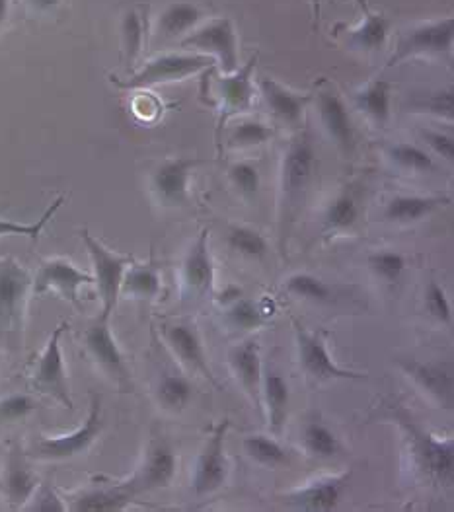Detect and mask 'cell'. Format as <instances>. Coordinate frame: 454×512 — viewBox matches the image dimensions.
Segmentation results:
<instances>
[{
    "label": "cell",
    "mask_w": 454,
    "mask_h": 512,
    "mask_svg": "<svg viewBox=\"0 0 454 512\" xmlns=\"http://www.w3.org/2000/svg\"><path fill=\"white\" fill-rule=\"evenodd\" d=\"M10 18V0H0V28L8 22Z\"/></svg>",
    "instance_id": "obj_52"
},
{
    "label": "cell",
    "mask_w": 454,
    "mask_h": 512,
    "mask_svg": "<svg viewBox=\"0 0 454 512\" xmlns=\"http://www.w3.org/2000/svg\"><path fill=\"white\" fill-rule=\"evenodd\" d=\"M303 444L310 456L320 460L334 458L340 452V440L336 437V433L318 419L308 421L304 425Z\"/></svg>",
    "instance_id": "obj_37"
},
{
    "label": "cell",
    "mask_w": 454,
    "mask_h": 512,
    "mask_svg": "<svg viewBox=\"0 0 454 512\" xmlns=\"http://www.w3.org/2000/svg\"><path fill=\"white\" fill-rule=\"evenodd\" d=\"M355 106L377 127H386L392 117V84L384 78L371 80L355 94Z\"/></svg>",
    "instance_id": "obj_30"
},
{
    "label": "cell",
    "mask_w": 454,
    "mask_h": 512,
    "mask_svg": "<svg viewBox=\"0 0 454 512\" xmlns=\"http://www.w3.org/2000/svg\"><path fill=\"white\" fill-rule=\"evenodd\" d=\"M162 335L168 343V347L172 349V353L180 359V363L188 366L191 372L207 378L213 386L219 388V382L209 366L207 361V353L201 341V335L195 328V324L191 322H176V324H168L162 328Z\"/></svg>",
    "instance_id": "obj_20"
},
{
    "label": "cell",
    "mask_w": 454,
    "mask_h": 512,
    "mask_svg": "<svg viewBox=\"0 0 454 512\" xmlns=\"http://www.w3.org/2000/svg\"><path fill=\"white\" fill-rule=\"evenodd\" d=\"M84 349L88 357L94 361V365L98 366L119 390L123 392L133 390L131 372L115 341L114 331L110 326V316L100 314L98 318L92 320V324L84 333Z\"/></svg>",
    "instance_id": "obj_9"
},
{
    "label": "cell",
    "mask_w": 454,
    "mask_h": 512,
    "mask_svg": "<svg viewBox=\"0 0 454 512\" xmlns=\"http://www.w3.org/2000/svg\"><path fill=\"white\" fill-rule=\"evenodd\" d=\"M38 409V402L30 394H8L0 398V427L24 421Z\"/></svg>",
    "instance_id": "obj_46"
},
{
    "label": "cell",
    "mask_w": 454,
    "mask_h": 512,
    "mask_svg": "<svg viewBox=\"0 0 454 512\" xmlns=\"http://www.w3.org/2000/svg\"><path fill=\"white\" fill-rule=\"evenodd\" d=\"M30 8H34L36 12H51L55 8L61 6L63 0H26Z\"/></svg>",
    "instance_id": "obj_50"
},
{
    "label": "cell",
    "mask_w": 454,
    "mask_h": 512,
    "mask_svg": "<svg viewBox=\"0 0 454 512\" xmlns=\"http://www.w3.org/2000/svg\"><path fill=\"white\" fill-rule=\"evenodd\" d=\"M135 495L127 489L125 483L100 485L86 491H80L69 503V511L75 512H117L127 509Z\"/></svg>",
    "instance_id": "obj_27"
},
{
    "label": "cell",
    "mask_w": 454,
    "mask_h": 512,
    "mask_svg": "<svg viewBox=\"0 0 454 512\" xmlns=\"http://www.w3.org/2000/svg\"><path fill=\"white\" fill-rule=\"evenodd\" d=\"M310 6H312V16H314V22H318V20H320V16H322V10H320V6H322V0H310Z\"/></svg>",
    "instance_id": "obj_53"
},
{
    "label": "cell",
    "mask_w": 454,
    "mask_h": 512,
    "mask_svg": "<svg viewBox=\"0 0 454 512\" xmlns=\"http://www.w3.org/2000/svg\"><path fill=\"white\" fill-rule=\"evenodd\" d=\"M228 363L244 392L256 405H262V355L256 339H244L228 351Z\"/></svg>",
    "instance_id": "obj_24"
},
{
    "label": "cell",
    "mask_w": 454,
    "mask_h": 512,
    "mask_svg": "<svg viewBox=\"0 0 454 512\" xmlns=\"http://www.w3.org/2000/svg\"><path fill=\"white\" fill-rule=\"evenodd\" d=\"M258 90L264 98L265 106L273 113V117L285 125H301L303 121L304 111L308 108V104L312 102L310 94H301L295 92L287 86H283L281 82H277L275 78L264 76L258 82Z\"/></svg>",
    "instance_id": "obj_23"
},
{
    "label": "cell",
    "mask_w": 454,
    "mask_h": 512,
    "mask_svg": "<svg viewBox=\"0 0 454 512\" xmlns=\"http://www.w3.org/2000/svg\"><path fill=\"white\" fill-rule=\"evenodd\" d=\"M38 485V476L30 466V456L22 450L20 444H12L0 470V495L8 509L22 511Z\"/></svg>",
    "instance_id": "obj_16"
},
{
    "label": "cell",
    "mask_w": 454,
    "mask_h": 512,
    "mask_svg": "<svg viewBox=\"0 0 454 512\" xmlns=\"http://www.w3.org/2000/svg\"><path fill=\"white\" fill-rule=\"evenodd\" d=\"M285 291L297 298H303L308 302H316V304H328L334 300L332 287L322 281L316 275L310 273H295L285 281Z\"/></svg>",
    "instance_id": "obj_40"
},
{
    "label": "cell",
    "mask_w": 454,
    "mask_h": 512,
    "mask_svg": "<svg viewBox=\"0 0 454 512\" xmlns=\"http://www.w3.org/2000/svg\"><path fill=\"white\" fill-rule=\"evenodd\" d=\"M453 45V16L419 22L402 34L388 61V67H396L408 59L417 57H445L453 53Z\"/></svg>",
    "instance_id": "obj_6"
},
{
    "label": "cell",
    "mask_w": 454,
    "mask_h": 512,
    "mask_svg": "<svg viewBox=\"0 0 454 512\" xmlns=\"http://www.w3.org/2000/svg\"><path fill=\"white\" fill-rule=\"evenodd\" d=\"M363 12H365V18L359 26L351 28L347 34V45L353 49V51H359V53H365V55H373V53H379L386 43H388V37H390V20L379 14V12H371L369 6H363Z\"/></svg>",
    "instance_id": "obj_29"
},
{
    "label": "cell",
    "mask_w": 454,
    "mask_h": 512,
    "mask_svg": "<svg viewBox=\"0 0 454 512\" xmlns=\"http://www.w3.org/2000/svg\"><path fill=\"white\" fill-rule=\"evenodd\" d=\"M65 203V197H57L45 211L43 215L39 217L36 222H16V220L0 219V238L2 236H26L30 240H39V236L43 234L45 226L49 224V220H53V217L57 215V211L61 209V205Z\"/></svg>",
    "instance_id": "obj_41"
},
{
    "label": "cell",
    "mask_w": 454,
    "mask_h": 512,
    "mask_svg": "<svg viewBox=\"0 0 454 512\" xmlns=\"http://www.w3.org/2000/svg\"><path fill=\"white\" fill-rule=\"evenodd\" d=\"M24 511L32 512H65L69 511L63 497L53 489L51 483H39L32 499L24 507Z\"/></svg>",
    "instance_id": "obj_48"
},
{
    "label": "cell",
    "mask_w": 454,
    "mask_h": 512,
    "mask_svg": "<svg viewBox=\"0 0 454 512\" xmlns=\"http://www.w3.org/2000/svg\"><path fill=\"white\" fill-rule=\"evenodd\" d=\"M371 271L388 285H396L406 271V257L396 250H379L367 259Z\"/></svg>",
    "instance_id": "obj_44"
},
{
    "label": "cell",
    "mask_w": 454,
    "mask_h": 512,
    "mask_svg": "<svg viewBox=\"0 0 454 512\" xmlns=\"http://www.w3.org/2000/svg\"><path fill=\"white\" fill-rule=\"evenodd\" d=\"M67 328H69V324L63 322L51 333L45 349L39 355L38 363L34 366L32 386L38 390L39 394H45V396L53 398L55 402L61 403L63 407L73 409L75 405L71 398L65 357H63V349H61V337Z\"/></svg>",
    "instance_id": "obj_10"
},
{
    "label": "cell",
    "mask_w": 454,
    "mask_h": 512,
    "mask_svg": "<svg viewBox=\"0 0 454 512\" xmlns=\"http://www.w3.org/2000/svg\"><path fill=\"white\" fill-rule=\"evenodd\" d=\"M351 472L340 476L322 477L308 483L285 497L287 507L303 512H332L338 509L345 487L349 485Z\"/></svg>",
    "instance_id": "obj_21"
},
{
    "label": "cell",
    "mask_w": 454,
    "mask_h": 512,
    "mask_svg": "<svg viewBox=\"0 0 454 512\" xmlns=\"http://www.w3.org/2000/svg\"><path fill=\"white\" fill-rule=\"evenodd\" d=\"M228 248L242 257L264 259L269 252V244L264 234L252 226L232 224L227 232Z\"/></svg>",
    "instance_id": "obj_38"
},
{
    "label": "cell",
    "mask_w": 454,
    "mask_h": 512,
    "mask_svg": "<svg viewBox=\"0 0 454 512\" xmlns=\"http://www.w3.org/2000/svg\"><path fill=\"white\" fill-rule=\"evenodd\" d=\"M217 61L203 53H164L145 63V67L131 74L127 80L112 78L117 88L123 90H147L166 82L184 80L203 71L215 69Z\"/></svg>",
    "instance_id": "obj_4"
},
{
    "label": "cell",
    "mask_w": 454,
    "mask_h": 512,
    "mask_svg": "<svg viewBox=\"0 0 454 512\" xmlns=\"http://www.w3.org/2000/svg\"><path fill=\"white\" fill-rule=\"evenodd\" d=\"M94 283V277L90 273H84L78 269L73 261L65 257H53L41 263L38 275L34 277V289L36 296L47 293H57L63 300L80 306V287Z\"/></svg>",
    "instance_id": "obj_18"
},
{
    "label": "cell",
    "mask_w": 454,
    "mask_h": 512,
    "mask_svg": "<svg viewBox=\"0 0 454 512\" xmlns=\"http://www.w3.org/2000/svg\"><path fill=\"white\" fill-rule=\"evenodd\" d=\"M193 398V384L188 376L178 372H166L156 384V402L172 413H180L190 405Z\"/></svg>",
    "instance_id": "obj_34"
},
{
    "label": "cell",
    "mask_w": 454,
    "mask_h": 512,
    "mask_svg": "<svg viewBox=\"0 0 454 512\" xmlns=\"http://www.w3.org/2000/svg\"><path fill=\"white\" fill-rule=\"evenodd\" d=\"M34 289L30 271L12 257L0 259V341L6 347H20L28 300Z\"/></svg>",
    "instance_id": "obj_2"
},
{
    "label": "cell",
    "mask_w": 454,
    "mask_h": 512,
    "mask_svg": "<svg viewBox=\"0 0 454 512\" xmlns=\"http://www.w3.org/2000/svg\"><path fill=\"white\" fill-rule=\"evenodd\" d=\"M242 448L250 460L267 466V468H277V466L287 464L285 448L273 437L250 435L242 442Z\"/></svg>",
    "instance_id": "obj_39"
},
{
    "label": "cell",
    "mask_w": 454,
    "mask_h": 512,
    "mask_svg": "<svg viewBox=\"0 0 454 512\" xmlns=\"http://www.w3.org/2000/svg\"><path fill=\"white\" fill-rule=\"evenodd\" d=\"M419 137L425 143V148L431 150V154L445 162H454V137L451 133L439 129H421Z\"/></svg>",
    "instance_id": "obj_49"
},
{
    "label": "cell",
    "mask_w": 454,
    "mask_h": 512,
    "mask_svg": "<svg viewBox=\"0 0 454 512\" xmlns=\"http://www.w3.org/2000/svg\"><path fill=\"white\" fill-rule=\"evenodd\" d=\"M119 36H121V51H123L125 65L129 69H133L137 65L139 57L143 55L145 41H147V24H145V16L139 8L131 6L121 14Z\"/></svg>",
    "instance_id": "obj_31"
},
{
    "label": "cell",
    "mask_w": 454,
    "mask_h": 512,
    "mask_svg": "<svg viewBox=\"0 0 454 512\" xmlns=\"http://www.w3.org/2000/svg\"><path fill=\"white\" fill-rule=\"evenodd\" d=\"M178 472V458L172 442L166 437H154L139 470L125 481L127 489L137 497L158 489H166Z\"/></svg>",
    "instance_id": "obj_14"
},
{
    "label": "cell",
    "mask_w": 454,
    "mask_h": 512,
    "mask_svg": "<svg viewBox=\"0 0 454 512\" xmlns=\"http://www.w3.org/2000/svg\"><path fill=\"white\" fill-rule=\"evenodd\" d=\"M160 289H162L160 271L154 261H149L145 265H137V263L129 265L121 283V294L137 300H152L160 294Z\"/></svg>",
    "instance_id": "obj_32"
},
{
    "label": "cell",
    "mask_w": 454,
    "mask_h": 512,
    "mask_svg": "<svg viewBox=\"0 0 454 512\" xmlns=\"http://www.w3.org/2000/svg\"><path fill=\"white\" fill-rule=\"evenodd\" d=\"M398 365L431 402L443 409H453L454 368L451 361L425 363L416 359H400Z\"/></svg>",
    "instance_id": "obj_17"
},
{
    "label": "cell",
    "mask_w": 454,
    "mask_h": 512,
    "mask_svg": "<svg viewBox=\"0 0 454 512\" xmlns=\"http://www.w3.org/2000/svg\"><path fill=\"white\" fill-rule=\"evenodd\" d=\"M394 419L408 437L417 468L431 481L451 485L454 479V440L441 439L425 431L404 409H396Z\"/></svg>",
    "instance_id": "obj_3"
},
{
    "label": "cell",
    "mask_w": 454,
    "mask_h": 512,
    "mask_svg": "<svg viewBox=\"0 0 454 512\" xmlns=\"http://www.w3.org/2000/svg\"><path fill=\"white\" fill-rule=\"evenodd\" d=\"M102 429H104L102 398L98 394H92L88 417L76 431L61 437H39L26 454L30 456V460H39V462L73 460L76 456L90 450V446L102 435Z\"/></svg>",
    "instance_id": "obj_5"
},
{
    "label": "cell",
    "mask_w": 454,
    "mask_h": 512,
    "mask_svg": "<svg viewBox=\"0 0 454 512\" xmlns=\"http://www.w3.org/2000/svg\"><path fill=\"white\" fill-rule=\"evenodd\" d=\"M184 289L193 296H201L211 291L215 283V267L209 250V230H201L182 263Z\"/></svg>",
    "instance_id": "obj_25"
},
{
    "label": "cell",
    "mask_w": 454,
    "mask_h": 512,
    "mask_svg": "<svg viewBox=\"0 0 454 512\" xmlns=\"http://www.w3.org/2000/svg\"><path fill=\"white\" fill-rule=\"evenodd\" d=\"M314 100L320 125L330 137V141L340 148L343 154H351L355 150V127L340 92L332 86H324L318 90Z\"/></svg>",
    "instance_id": "obj_19"
},
{
    "label": "cell",
    "mask_w": 454,
    "mask_h": 512,
    "mask_svg": "<svg viewBox=\"0 0 454 512\" xmlns=\"http://www.w3.org/2000/svg\"><path fill=\"white\" fill-rule=\"evenodd\" d=\"M242 296V291L240 289H236V287H227V291L225 293L221 294V302H225V304H232L234 300H238Z\"/></svg>",
    "instance_id": "obj_51"
},
{
    "label": "cell",
    "mask_w": 454,
    "mask_h": 512,
    "mask_svg": "<svg viewBox=\"0 0 454 512\" xmlns=\"http://www.w3.org/2000/svg\"><path fill=\"white\" fill-rule=\"evenodd\" d=\"M205 20V12L197 2L174 0L168 2L154 20L152 34L158 41H182Z\"/></svg>",
    "instance_id": "obj_22"
},
{
    "label": "cell",
    "mask_w": 454,
    "mask_h": 512,
    "mask_svg": "<svg viewBox=\"0 0 454 512\" xmlns=\"http://www.w3.org/2000/svg\"><path fill=\"white\" fill-rule=\"evenodd\" d=\"M228 180L232 183V187L246 199L256 197L260 193V187H262L260 168L254 162H248V160H240V162L230 164Z\"/></svg>",
    "instance_id": "obj_43"
},
{
    "label": "cell",
    "mask_w": 454,
    "mask_h": 512,
    "mask_svg": "<svg viewBox=\"0 0 454 512\" xmlns=\"http://www.w3.org/2000/svg\"><path fill=\"white\" fill-rule=\"evenodd\" d=\"M262 403L271 433L281 435L289 415V384L273 368L264 370L262 376Z\"/></svg>",
    "instance_id": "obj_28"
},
{
    "label": "cell",
    "mask_w": 454,
    "mask_h": 512,
    "mask_svg": "<svg viewBox=\"0 0 454 512\" xmlns=\"http://www.w3.org/2000/svg\"><path fill=\"white\" fill-rule=\"evenodd\" d=\"M256 63L258 55L252 57L244 67H238L234 73L223 74L215 80V96L219 102V137L234 115H240L254 106L258 86L254 84L252 76Z\"/></svg>",
    "instance_id": "obj_13"
},
{
    "label": "cell",
    "mask_w": 454,
    "mask_h": 512,
    "mask_svg": "<svg viewBox=\"0 0 454 512\" xmlns=\"http://www.w3.org/2000/svg\"><path fill=\"white\" fill-rule=\"evenodd\" d=\"M227 322L234 328L240 331H252L262 328L265 324L264 312L262 308L250 300L240 296L238 300H234L232 304H228L227 308Z\"/></svg>",
    "instance_id": "obj_42"
},
{
    "label": "cell",
    "mask_w": 454,
    "mask_h": 512,
    "mask_svg": "<svg viewBox=\"0 0 454 512\" xmlns=\"http://www.w3.org/2000/svg\"><path fill=\"white\" fill-rule=\"evenodd\" d=\"M451 205V195H394L386 201L382 217L386 222L412 224L431 217L435 211Z\"/></svg>",
    "instance_id": "obj_26"
},
{
    "label": "cell",
    "mask_w": 454,
    "mask_h": 512,
    "mask_svg": "<svg viewBox=\"0 0 454 512\" xmlns=\"http://www.w3.org/2000/svg\"><path fill=\"white\" fill-rule=\"evenodd\" d=\"M386 158L398 166L400 170L414 172V174H435L439 172V166L427 148L419 147L414 143H392L384 148Z\"/></svg>",
    "instance_id": "obj_33"
},
{
    "label": "cell",
    "mask_w": 454,
    "mask_h": 512,
    "mask_svg": "<svg viewBox=\"0 0 454 512\" xmlns=\"http://www.w3.org/2000/svg\"><path fill=\"white\" fill-rule=\"evenodd\" d=\"M227 147L236 150H248V148L262 147L275 137V131L271 125H267L254 117H242L228 125Z\"/></svg>",
    "instance_id": "obj_35"
},
{
    "label": "cell",
    "mask_w": 454,
    "mask_h": 512,
    "mask_svg": "<svg viewBox=\"0 0 454 512\" xmlns=\"http://www.w3.org/2000/svg\"><path fill=\"white\" fill-rule=\"evenodd\" d=\"M299 363L304 372L314 380H363L367 374L347 370L338 365L326 345V335L322 331H310L304 328L301 322L293 320Z\"/></svg>",
    "instance_id": "obj_11"
},
{
    "label": "cell",
    "mask_w": 454,
    "mask_h": 512,
    "mask_svg": "<svg viewBox=\"0 0 454 512\" xmlns=\"http://www.w3.org/2000/svg\"><path fill=\"white\" fill-rule=\"evenodd\" d=\"M361 217V207L355 191L343 189L324 211V228L328 232H345L351 230Z\"/></svg>",
    "instance_id": "obj_36"
},
{
    "label": "cell",
    "mask_w": 454,
    "mask_h": 512,
    "mask_svg": "<svg viewBox=\"0 0 454 512\" xmlns=\"http://www.w3.org/2000/svg\"><path fill=\"white\" fill-rule=\"evenodd\" d=\"M80 236L88 250L92 267H94L92 277H94L98 296L102 302L100 314L112 318V314L117 308V302H119V296H121V283H123L125 271L129 269V265L135 263V257L121 256V254H115L112 250H108L88 230H82Z\"/></svg>",
    "instance_id": "obj_7"
},
{
    "label": "cell",
    "mask_w": 454,
    "mask_h": 512,
    "mask_svg": "<svg viewBox=\"0 0 454 512\" xmlns=\"http://www.w3.org/2000/svg\"><path fill=\"white\" fill-rule=\"evenodd\" d=\"M416 108L421 113H427L431 117L443 119V121H453L454 119V90L449 88H439L431 90L416 100Z\"/></svg>",
    "instance_id": "obj_45"
},
{
    "label": "cell",
    "mask_w": 454,
    "mask_h": 512,
    "mask_svg": "<svg viewBox=\"0 0 454 512\" xmlns=\"http://www.w3.org/2000/svg\"><path fill=\"white\" fill-rule=\"evenodd\" d=\"M182 47L209 55L217 61L221 73H234L240 67V49L236 26L230 18L203 20L191 34L180 41Z\"/></svg>",
    "instance_id": "obj_8"
},
{
    "label": "cell",
    "mask_w": 454,
    "mask_h": 512,
    "mask_svg": "<svg viewBox=\"0 0 454 512\" xmlns=\"http://www.w3.org/2000/svg\"><path fill=\"white\" fill-rule=\"evenodd\" d=\"M425 308L429 316L435 318L439 324L443 326L453 324V308H451L449 296L435 279H431L425 287Z\"/></svg>",
    "instance_id": "obj_47"
},
{
    "label": "cell",
    "mask_w": 454,
    "mask_h": 512,
    "mask_svg": "<svg viewBox=\"0 0 454 512\" xmlns=\"http://www.w3.org/2000/svg\"><path fill=\"white\" fill-rule=\"evenodd\" d=\"M203 164L205 160L193 156H176L160 162L151 174L154 199L168 209L186 207L190 203L191 176Z\"/></svg>",
    "instance_id": "obj_12"
},
{
    "label": "cell",
    "mask_w": 454,
    "mask_h": 512,
    "mask_svg": "<svg viewBox=\"0 0 454 512\" xmlns=\"http://www.w3.org/2000/svg\"><path fill=\"white\" fill-rule=\"evenodd\" d=\"M228 429H230V419H223L215 427V431L211 433V437L207 439L197 456L191 487L199 497L213 495L227 483L228 462L225 440H227Z\"/></svg>",
    "instance_id": "obj_15"
},
{
    "label": "cell",
    "mask_w": 454,
    "mask_h": 512,
    "mask_svg": "<svg viewBox=\"0 0 454 512\" xmlns=\"http://www.w3.org/2000/svg\"><path fill=\"white\" fill-rule=\"evenodd\" d=\"M316 147L312 135L303 129L299 131L285 148L281 160V219L287 224L297 217L306 201L310 185L314 182L316 172Z\"/></svg>",
    "instance_id": "obj_1"
}]
</instances>
